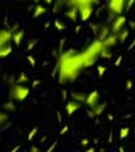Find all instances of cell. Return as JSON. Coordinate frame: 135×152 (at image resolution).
<instances>
[{"mask_svg": "<svg viewBox=\"0 0 135 152\" xmlns=\"http://www.w3.org/2000/svg\"><path fill=\"white\" fill-rule=\"evenodd\" d=\"M82 69L85 67H83L81 52H76L74 50L62 51L59 53L57 67H56L58 74V83L66 84L76 80Z\"/></svg>", "mask_w": 135, "mask_h": 152, "instance_id": "1", "label": "cell"}, {"mask_svg": "<svg viewBox=\"0 0 135 152\" xmlns=\"http://www.w3.org/2000/svg\"><path fill=\"white\" fill-rule=\"evenodd\" d=\"M29 93H30L29 88L25 86L24 84H15V85H12L9 98H10V100H14V102H24L28 98Z\"/></svg>", "mask_w": 135, "mask_h": 152, "instance_id": "2", "label": "cell"}, {"mask_svg": "<svg viewBox=\"0 0 135 152\" xmlns=\"http://www.w3.org/2000/svg\"><path fill=\"white\" fill-rule=\"evenodd\" d=\"M125 1H126V0H109L108 8H109L110 15L116 17V15L123 14L124 9H125Z\"/></svg>", "mask_w": 135, "mask_h": 152, "instance_id": "3", "label": "cell"}, {"mask_svg": "<svg viewBox=\"0 0 135 152\" xmlns=\"http://www.w3.org/2000/svg\"><path fill=\"white\" fill-rule=\"evenodd\" d=\"M126 23H128V18L123 15V14L114 17V20L111 22V26H110V32L116 34V33L119 31H121L124 27H126Z\"/></svg>", "mask_w": 135, "mask_h": 152, "instance_id": "4", "label": "cell"}, {"mask_svg": "<svg viewBox=\"0 0 135 152\" xmlns=\"http://www.w3.org/2000/svg\"><path fill=\"white\" fill-rule=\"evenodd\" d=\"M102 48H104V45H102V41H100L99 38H96V39L92 41L91 43L88 45L85 50H86V51H87L90 55H92V56H95V57H97V58H99L100 52H101V50H102Z\"/></svg>", "mask_w": 135, "mask_h": 152, "instance_id": "5", "label": "cell"}, {"mask_svg": "<svg viewBox=\"0 0 135 152\" xmlns=\"http://www.w3.org/2000/svg\"><path fill=\"white\" fill-rule=\"evenodd\" d=\"M78 9V18L81 22H87L94 14V5H82Z\"/></svg>", "mask_w": 135, "mask_h": 152, "instance_id": "6", "label": "cell"}, {"mask_svg": "<svg viewBox=\"0 0 135 152\" xmlns=\"http://www.w3.org/2000/svg\"><path fill=\"white\" fill-rule=\"evenodd\" d=\"M99 102H100V93L97 90H94V91H90L88 94H86V99L83 104H86L88 108H92Z\"/></svg>", "mask_w": 135, "mask_h": 152, "instance_id": "7", "label": "cell"}, {"mask_svg": "<svg viewBox=\"0 0 135 152\" xmlns=\"http://www.w3.org/2000/svg\"><path fill=\"white\" fill-rule=\"evenodd\" d=\"M100 0H64V4L68 7H76L80 8L82 5H94V4H99Z\"/></svg>", "mask_w": 135, "mask_h": 152, "instance_id": "8", "label": "cell"}, {"mask_svg": "<svg viewBox=\"0 0 135 152\" xmlns=\"http://www.w3.org/2000/svg\"><path fill=\"white\" fill-rule=\"evenodd\" d=\"M80 108H81V103L74 102V100L67 102V104H66V113H67V115H68V117L73 115V114L76 113Z\"/></svg>", "mask_w": 135, "mask_h": 152, "instance_id": "9", "label": "cell"}, {"mask_svg": "<svg viewBox=\"0 0 135 152\" xmlns=\"http://www.w3.org/2000/svg\"><path fill=\"white\" fill-rule=\"evenodd\" d=\"M116 43H118V36L115 33H110L105 39H102V45H104V47H108V48L114 47Z\"/></svg>", "mask_w": 135, "mask_h": 152, "instance_id": "10", "label": "cell"}, {"mask_svg": "<svg viewBox=\"0 0 135 152\" xmlns=\"http://www.w3.org/2000/svg\"><path fill=\"white\" fill-rule=\"evenodd\" d=\"M64 15H66L71 22L76 23L78 20V9L76 7H69L68 10L64 13Z\"/></svg>", "mask_w": 135, "mask_h": 152, "instance_id": "11", "label": "cell"}, {"mask_svg": "<svg viewBox=\"0 0 135 152\" xmlns=\"http://www.w3.org/2000/svg\"><path fill=\"white\" fill-rule=\"evenodd\" d=\"M23 38H24V31L18 29L15 32H12V41L14 42L15 46H20Z\"/></svg>", "mask_w": 135, "mask_h": 152, "instance_id": "12", "label": "cell"}, {"mask_svg": "<svg viewBox=\"0 0 135 152\" xmlns=\"http://www.w3.org/2000/svg\"><path fill=\"white\" fill-rule=\"evenodd\" d=\"M105 108H106V103H97L96 105H94L92 108H90V110H91V113H92V115H94V118L95 117H99V115H101L102 114V112L105 110Z\"/></svg>", "mask_w": 135, "mask_h": 152, "instance_id": "13", "label": "cell"}, {"mask_svg": "<svg viewBox=\"0 0 135 152\" xmlns=\"http://www.w3.org/2000/svg\"><path fill=\"white\" fill-rule=\"evenodd\" d=\"M0 41L3 45H6L12 41V31L10 29H0Z\"/></svg>", "mask_w": 135, "mask_h": 152, "instance_id": "14", "label": "cell"}, {"mask_svg": "<svg viewBox=\"0 0 135 152\" xmlns=\"http://www.w3.org/2000/svg\"><path fill=\"white\" fill-rule=\"evenodd\" d=\"M45 13H47V8H45L44 5H42V4H37V5L34 7V10H33L32 17L35 19V18H39L42 15H44Z\"/></svg>", "mask_w": 135, "mask_h": 152, "instance_id": "15", "label": "cell"}, {"mask_svg": "<svg viewBox=\"0 0 135 152\" xmlns=\"http://www.w3.org/2000/svg\"><path fill=\"white\" fill-rule=\"evenodd\" d=\"M69 95H71L72 100L78 102V103H81V104L85 103V99H86V93L85 91H72Z\"/></svg>", "mask_w": 135, "mask_h": 152, "instance_id": "16", "label": "cell"}, {"mask_svg": "<svg viewBox=\"0 0 135 152\" xmlns=\"http://www.w3.org/2000/svg\"><path fill=\"white\" fill-rule=\"evenodd\" d=\"M110 27H108V26H100V28H99V31H97V38H99L100 41H102V39H105L106 37H108L109 34H110Z\"/></svg>", "mask_w": 135, "mask_h": 152, "instance_id": "17", "label": "cell"}, {"mask_svg": "<svg viewBox=\"0 0 135 152\" xmlns=\"http://www.w3.org/2000/svg\"><path fill=\"white\" fill-rule=\"evenodd\" d=\"M129 34H130V29H128L126 27H124L121 31H119L118 33H116V36H118V42L124 43V42L129 38Z\"/></svg>", "mask_w": 135, "mask_h": 152, "instance_id": "18", "label": "cell"}, {"mask_svg": "<svg viewBox=\"0 0 135 152\" xmlns=\"http://www.w3.org/2000/svg\"><path fill=\"white\" fill-rule=\"evenodd\" d=\"M13 51V46L10 43H6V45H3L0 47V57H6L12 53Z\"/></svg>", "mask_w": 135, "mask_h": 152, "instance_id": "19", "label": "cell"}, {"mask_svg": "<svg viewBox=\"0 0 135 152\" xmlns=\"http://www.w3.org/2000/svg\"><path fill=\"white\" fill-rule=\"evenodd\" d=\"M3 108H4V110H5V112H15L17 110V107H15V103H14V100L6 102L3 105Z\"/></svg>", "mask_w": 135, "mask_h": 152, "instance_id": "20", "label": "cell"}, {"mask_svg": "<svg viewBox=\"0 0 135 152\" xmlns=\"http://www.w3.org/2000/svg\"><path fill=\"white\" fill-rule=\"evenodd\" d=\"M29 81V76H28L25 72H20L18 79L15 80V84H27Z\"/></svg>", "mask_w": 135, "mask_h": 152, "instance_id": "21", "label": "cell"}, {"mask_svg": "<svg viewBox=\"0 0 135 152\" xmlns=\"http://www.w3.org/2000/svg\"><path fill=\"white\" fill-rule=\"evenodd\" d=\"M111 56H113V53H111L110 48H108V47H104V48L101 50L99 57H104V58H108L109 60V58H111Z\"/></svg>", "mask_w": 135, "mask_h": 152, "instance_id": "22", "label": "cell"}, {"mask_svg": "<svg viewBox=\"0 0 135 152\" xmlns=\"http://www.w3.org/2000/svg\"><path fill=\"white\" fill-rule=\"evenodd\" d=\"M9 121V114L6 112H0V126H4Z\"/></svg>", "mask_w": 135, "mask_h": 152, "instance_id": "23", "label": "cell"}, {"mask_svg": "<svg viewBox=\"0 0 135 152\" xmlns=\"http://www.w3.org/2000/svg\"><path fill=\"white\" fill-rule=\"evenodd\" d=\"M129 132H130V128L129 127H123L121 129H120V140H125L126 137L129 136Z\"/></svg>", "mask_w": 135, "mask_h": 152, "instance_id": "24", "label": "cell"}, {"mask_svg": "<svg viewBox=\"0 0 135 152\" xmlns=\"http://www.w3.org/2000/svg\"><path fill=\"white\" fill-rule=\"evenodd\" d=\"M54 27H56V29H57V31H64L67 28L61 20H59V19H56V20H54Z\"/></svg>", "mask_w": 135, "mask_h": 152, "instance_id": "25", "label": "cell"}, {"mask_svg": "<svg viewBox=\"0 0 135 152\" xmlns=\"http://www.w3.org/2000/svg\"><path fill=\"white\" fill-rule=\"evenodd\" d=\"M106 71H108L106 66H102V65H99V66H97V75H99V77H102V76L105 75Z\"/></svg>", "mask_w": 135, "mask_h": 152, "instance_id": "26", "label": "cell"}, {"mask_svg": "<svg viewBox=\"0 0 135 152\" xmlns=\"http://www.w3.org/2000/svg\"><path fill=\"white\" fill-rule=\"evenodd\" d=\"M37 39H30L29 42H28V45H27V51H30L33 47H35V45H37Z\"/></svg>", "mask_w": 135, "mask_h": 152, "instance_id": "27", "label": "cell"}, {"mask_svg": "<svg viewBox=\"0 0 135 152\" xmlns=\"http://www.w3.org/2000/svg\"><path fill=\"white\" fill-rule=\"evenodd\" d=\"M37 132H38V129H37V128H33V129H30L29 134H28V141H32V140H33L34 136L37 134Z\"/></svg>", "mask_w": 135, "mask_h": 152, "instance_id": "28", "label": "cell"}, {"mask_svg": "<svg viewBox=\"0 0 135 152\" xmlns=\"http://www.w3.org/2000/svg\"><path fill=\"white\" fill-rule=\"evenodd\" d=\"M133 4H134V0H126V1H125V12H129L130 9H131Z\"/></svg>", "mask_w": 135, "mask_h": 152, "instance_id": "29", "label": "cell"}, {"mask_svg": "<svg viewBox=\"0 0 135 152\" xmlns=\"http://www.w3.org/2000/svg\"><path fill=\"white\" fill-rule=\"evenodd\" d=\"M27 60L29 61V64H30V66H35V64H37V60H35V57H33V56H30V55H28L27 56Z\"/></svg>", "mask_w": 135, "mask_h": 152, "instance_id": "30", "label": "cell"}, {"mask_svg": "<svg viewBox=\"0 0 135 152\" xmlns=\"http://www.w3.org/2000/svg\"><path fill=\"white\" fill-rule=\"evenodd\" d=\"M125 89L128 90V91H130V90L133 89V80H126V83H125Z\"/></svg>", "mask_w": 135, "mask_h": 152, "instance_id": "31", "label": "cell"}, {"mask_svg": "<svg viewBox=\"0 0 135 152\" xmlns=\"http://www.w3.org/2000/svg\"><path fill=\"white\" fill-rule=\"evenodd\" d=\"M90 27H91L92 32H94V33H97V31H99V28H100V24H94V23H91Z\"/></svg>", "mask_w": 135, "mask_h": 152, "instance_id": "32", "label": "cell"}, {"mask_svg": "<svg viewBox=\"0 0 135 152\" xmlns=\"http://www.w3.org/2000/svg\"><path fill=\"white\" fill-rule=\"evenodd\" d=\"M123 61V56H118V58H116L115 61V67H118V66H120V64H121Z\"/></svg>", "mask_w": 135, "mask_h": 152, "instance_id": "33", "label": "cell"}, {"mask_svg": "<svg viewBox=\"0 0 135 152\" xmlns=\"http://www.w3.org/2000/svg\"><path fill=\"white\" fill-rule=\"evenodd\" d=\"M64 41H66V39H64V38H62V39L59 41V53H61V52L63 51V45H64Z\"/></svg>", "mask_w": 135, "mask_h": 152, "instance_id": "34", "label": "cell"}, {"mask_svg": "<svg viewBox=\"0 0 135 152\" xmlns=\"http://www.w3.org/2000/svg\"><path fill=\"white\" fill-rule=\"evenodd\" d=\"M62 100L63 102L67 100V90H62Z\"/></svg>", "mask_w": 135, "mask_h": 152, "instance_id": "35", "label": "cell"}, {"mask_svg": "<svg viewBox=\"0 0 135 152\" xmlns=\"http://www.w3.org/2000/svg\"><path fill=\"white\" fill-rule=\"evenodd\" d=\"M56 146H57V141H54V143H52V145H51V146L48 147V148H47V152H51V151H52V150Z\"/></svg>", "mask_w": 135, "mask_h": 152, "instance_id": "36", "label": "cell"}, {"mask_svg": "<svg viewBox=\"0 0 135 152\" xmlns=\"http://www.w3.org/2000/svg\"><path fill=\"white\" fill-rule=\"evenodd\" d=\"M88 143H90V141H88L87 138H82L81 140V146H87Z\"/></svg>", "mask_w": 135, "mask_h": 152, "instance_id": "37", "label": "cell"}, {"mask_svg": "<svg viewBox=\"0 0 135 152\" xmlns=\"http://www.w3.org/2000/svg\"><path fill=\"white\" fill-rule=\"evenodd\" d=\"M67 131H68V126L66 124V126H64L62 129H61V132H59V133H61V134H64V133H67Z\"/></svg>", "mask_w": 135, "mask_h": 152, "instance_id": "38", "label": "cell"}, {"mask_svg": "<svg viewBox=\"0 0 135 152\" xmlns=\"http://www.w3.org/2000/svg\"><path fill=\"white\" fill-rule=\"evenodd\" d=\"M57 118H58V122L62 123V115H61V112H57Z\"/></svg>", "mask_w": 135, "mask_h": 152, "instance_id": "39", "label": "cell"}, {"mask_svg": "<svg viewBox=\"0 0 135 152\" xmlns=\"http://www.w3.org/2000/svg\"><path fill=\"white\" fill-rule=\"evenodd\" d=\"M38 85H40V80H34V81H33V86L35 88V86H38Z\"/></svg>", "mask_w": 135, "mask_h": 152, "instance_id": "40", "label": "cell"}, {"mask_svg": "<svg viewBox=\"0 0 135 152\" xmlns=\"http://www.w3.org/2000/svg\"><path fill=\"white\" fill-rule=\"evenodd\" d=\"M113 142V131H110L109 133V143H111Z\"/></svg>", "mask_w": 135, "mask_h": 152, "instance_id": "41", "label": "cell"}, {"mask_svg": "<svg viewBox=\"0 0 135 152\" xmlns=\"http://www.w3.org/2000/svg\"><path fill=\"white\" fill-rule=\"evenodd\" d=\"M129 26H130V29H133V28H134V22L133 20H129Z\"/></svg>", "mask_w": 135, "mask_h": 152, "instance_id": "42", "label": "cell"}, {"mask_svg": "<svg viewBox=\"0 0 135 152\" xmlns=\"http://www.w3.org/2000/svg\"><path fill=\"white\" fill-rule=\"evenodd\" d=\"M18 150H20V146H17V147H14V148L12 150V152H17Z\"/></svg>", "mask_w": 135, "mask_h": 152, "instance_id": "43", "label": "cell"}, {"mask_svg": "<svg viewBox=\"0 0 135 152\" xmlns=\"http://www.w3.org/2000/svg\"><path fill=\"white\" fill-rule=\"evenodd\" d=\"M30 151H32V152H37V151H39V148H38V147H32Z\"/></svg>", "mask_w": 135, "mask_h": 152, "instance_id": "44", "label": "cell"}, {"mask_svg": "<svg viewBox=\"0 0 135 152\" xmlns=\"http://www.w3.org/2000/svg\"><path fill=\"white\" fill-rule=\"evenodd\" d=\"M87 115L90 117V118H94V115H92V113H91V110H90V109H88V110H87Z\"/></svg>", "mask_w": 135, "mask_h": 152, "instance_id": "45", "label": "cell"}, {"mask_svg": "<svg viewBox=\"0 0 135 152\" xmlns=\"http://www.w3.org/2000/svg\"><path fill=\"white\" fill-rule=\"evenodd\" d=\"M86 151H87V152H94L95 148H94V147H90V148H86Z\"/></svg>", "mask_w": 135, "mask_h": 152, "instance_id": "46", "label": "cell"}, {"mask_svg": "<svg viewBox=\"0 0 135 152\" xmlns=\"http://www.w3.org/2000/svg\"><path fill=\"white\" fill-rule=\"evenodd\" d=\"M108 118H109V121H113V119H114L113 114H109V115H108Z\"/></svg>", "mask_w": 135, "mask_h": 152, "instance_id": "47", "label": "cell"}, {"mask_svg": "<svg viewBox=\"0 0 135 152\" xmlns=\"http://www.w3.org/2000/svg\"><path fill=\"white\" fill-rule=\"evenodd\" d=\"M80 29H81V26H77V27H76V33L80 32Z\"/></svg>", "mask_w": 135, "mask_h": 152, "instance_id": "48", "label": "cell"}, {"mask_svg": "<svg viewBox=\"0 0 135 152\" xmlns=\"http://www.w3.org/2000/svg\"><path fill=\"white\" fill-rule=\"evenodd\" d=\"M44 1L47 3V4H52V3H53V0H44Z\"/></svg>", "mask_w": 135, "mask_h": 152, "instance_id": "49", "label": "cell"}, {"mask_svg": "<svg viewBox=\"0 0 135 152\" xmlns=\"http://www.w3.org/2000/svg\"><path fill=\"white\" fill-rule=\"evenodd\" d=\"M34 3H37V4H38V3H39V0H34Z\"/></svg>", "mask_w": 135, "mask_h": 152, "instance_id": "50", "label": "cell"}, {"mask_svg": "<svg viewBox=\"0 0 135 152\" xmlns=\"http://www.w3.org/2000/svg\"><path fill=\"white\" fill-rule=\"evenodd\" d=\"M3 46V43H1V41H0V47H1Z\"/></svg>", "mask_w": 135, "mask_h": 152, "instance_id": "51", "label": "cell"}]
</instances>
